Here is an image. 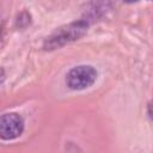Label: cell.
<instances>
[{"mask_svg": "<svg viewBox=\"0 0 153 153\" xmlns=\"http://www.w3.org/2000/svg\"><path fill=\"white\" fill-rule=\"evenodd\" d=\"M87 27L88 22L85 19H80L78 22H73L71 24L61 26L44 41L43 49L50 51L59 49L74 41H78L87 32Z\"/></svg>", "mask_w": 153, "mask_h": 153, "instance_id": "obj_1", "label": "cell"}, {"mask_svg": "<svg viewBox=\"0 0 153 153\" xmlns=\"http://www.w3.org/2000/svg\"><path fill=\"white\" fill-rule=\"evenodd\" d=\"M97 79V71L88 65L73 67L66 76V84L69 88L80 91L90 87Z\"/></svg>", "mask_w": 153, "mask_h": 153, "instance_id": "obj_2", "label": "cell"}, {"mask_svg": "<svg viewBox=\"0 0 153 153\" xmlns=\"http://www.w3.org/2000/svg\"><path fill=\"white\" fill-rule=\"evenodd\" d=\"M24 130L23 118L14 112L4 114L0 116V139L13 140L22 135Z\"/></svg>", "mask_w": 153, "mask_h": 153, "instance_id": "obj_3", "label": "cell"}, {"mask_svg": "<svg viewBox=\"0 0 153 153\" xmlns=\"http://www.w3.org/2000/svg\"><path fill=\"white\" fill-rule=\"evenodd\" d=\"M31 23V16L29 12L24 11L22 12L18 17H17V20H16V26L19 27V29H25L27 25H30Z\"/></svg>", "mask_w": 153, "mask_h": 153, "instance_id": "obj_4", "label": "cell"}, {"mask_svg": "<svg viewBox=\"0 0 153 153\" xmlns=\"http://www.w3.org/2000/svg\"><path fill=\"white\" fill-rule=\"evenodd\" d=\"M4 79H5V73L2 69H0V84L4 81Z\"/></svg>", "mask_w": 153, "mask_h": 153, "instance_id": "obj_5", "label": "cell"}]
</instances>
